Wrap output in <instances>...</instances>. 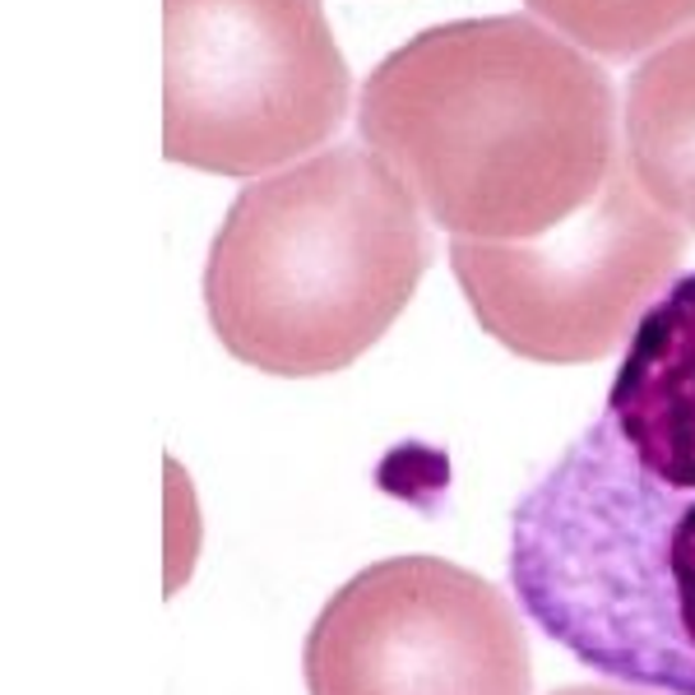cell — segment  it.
Here are the masks:
<instances>
[{"instance_id": "cell-3", "label": "cell", "mask_w": 695, "mask_h": 695, "mask_svg": "<svg viewBox=\"0 0 695 695\" xmlns=\"http://www.w3.org/2000/svg\"><path fill=\"white\" fill-rule=\"evenodd\" d=\"M432 264L409 186L367 149H325L246 186L205 260V306L237 362L306 380L380 344Z\"/></svg>"}, {"instance_id": "cell-9", "label": "cell", "mask_w": 695, "mask_h": 695, "mask_svg": "<svg viewBox=\"0 0 695 695\" xmlns=\"http://www.w3.org/2000/svg\"><path fill=\"white\" fill-rule=\"evenodd\" d=\"M552 695H663V691H644V686H566V691H552Z\"/></svg>"}, {"instance_id": "cell-7", "label": "cell", "mask_w": 695, "mask_h": 695, "mask_svg": "<svg viewBox=\"0 0 695 695\" xmlns=\"http://www.w3.org/2000/svg\"><path fill=\"white\" fill-rule=\"evenodd\" d=\"M626 163L649 199L695 232V29L626 84Z\"/></svg>"}, {"instance_id": "cell-6", "label": "cell", "mask_w": 695, "mask_h": 695, "mask_svg": "<svg viewBox=\"0 0 695 695\" xmlns=\"http://www.w3.org/2000/svg\"><path fill=\"white\" fill-rule=\"evenodd\" d=\"M306 695H529L520 612L441 556L357 571L306 631Z\"/></svg>"}, {"instance_id": "cell-4", "label": "cell", "mask_w": 695, "mask_h": 695, "mask_svg": "<svg viewBox=\"0 0 695 695\" xmlns=\"http://www.w3.org/2000/svg\"><path fill=\"white\" fill-rule=\"evenodd\" d=\"M163 153L214 176L297 163L352 79L321 0H163Z\"/></svg>"}, {"instance_id": "cell-2", "label": "cell", "mask_w": 695, "mask_h": 695, "mask_svg": "<svg viewBox=\"0 0 695 695\" xmlns=\"http://www.w3.org/2000/svg\"><path fill=\"white\" fill-rule=\"evenodd\" d=\"M357 130L436 228L464 241L547 237L621 163L602 65L533 14L409 37L367 75Z\"/></svg>"}, {"instance_id": "cell-8", "label": "cell", "mask_w": 695, "mask_h": 695, "mask_svg": "<svg viewBox=\"0 0 695 695\" xmlns=\"http://www.w3.org/2000/svg\"><path fill=\"white\" fill-rule=\"evenodd\" d=\"M524 6L579 52L612 65L659 52L695 19V0H524Z\"/></svg>"}, {"instance_id": "cell-1", "label": "cell", "mask_w": 695, "mask_h": 695, "mask_svg": "<svg viewBox=\"0 0 695 695\" xmlns=\"http://www.w3.org/2000/svg\"><path fill=\"white\" fill-rule=\"evenodd\" d=\"M510 589L598 677L695 695V269L644 311L598 417L514 501Z\"/></svg>"}, {"instance_id": "cell-5", "label": "cell", "mask_w": 695, "mask_h": 695, "mask_svg": "<svg viewBox=\"0 0 695 695\" xmlns=\"http://www.w3.org/2000/svg\"><path fill=\"white\" fill-rule=\"evenodd\" d=\"M686 251L682 222L663 214L617 163L589 209L533 241L450 237V264L474 321L529 362H598L663 297Z\"/></svg>"}]
</instances>
